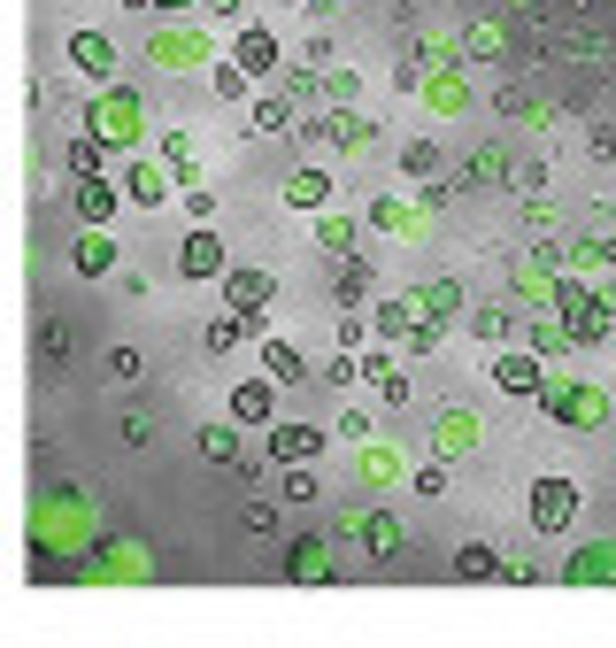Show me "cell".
Masks as SVG:
<instances>
[{
    "mask_svg": "<svg viewBox=\"0 0 616 648\" xmlns=\"http://www.w3.org/2000/svg\"><path fill=\"white\" fill-rule=\"evenodd\" d=\"M85 132L109 139V147H131L139 139V94H101L93 109H85Z\"/></svg>",
    "mask_w": 616,
    "mask_h": 648,
    "instance_id": "obj_1",
    "label": "cell"
},
{
    "mask_svg": "<svg viewBox=\"0 0 616 648\" xmlns=\"http://www.w3.org/2000/svg\"><path fill=\"white\" fill-rule=\"evenodd\" d=\"M493 378H501V394H516V401H540V394H548V363H540V348H508V356L493 363Z\"/></svg>",
    "mask_w": 616,
    "mask_h": 648,
    "instance_id": "obj_2",
    "label": "cell"
},
{
    "mask_svg": "<svg viewBox=\"0 0 616 648\" xmlns=\"http://www.w3.org/2000/svg\"><path fill=\"white\" fill-rule=\"evenodd\" d=\"M70 70L93 77V86H109L116 77V39L109 32H70Z\"/></svg>",
    "mask_w": 616,
    "mask_h": 648,
    "instance_id": "obj_3",
    "label": "cell"
},
{
    "mask_svg": "<svg viewBox=\"0 0 616 648\" xmlns=\"http://www.w3.org/2000/svg\"><path fill=\"white\" fill-rule=\"evenodd\" d=\"M570 518H578V486H570V478H540V486H532V525H540V533H563Z\"/></svg>",
    "mask_w": 616,
    "mask_h": 648,
    "instance_id": "obj_4",
    "label": "cell"
},
{
    "mask_svg": "<svg viewBox=\"0 0 616 648\" xmlns=\"http://www.w3.org/2000/svg\"><path fill=\"white\" fill-rule=\"evenodd\" d=\"M278 418V378H239L231 386V425H271Z\"/></svg>",
    "mask_w": 616,
    "mask_h": 648,
    "instance_id": "obj_5",
    "label": "cell"
},
{
    "mask_svg": "<svg viewBox=\"0 0 616 648\" xmlns=\"http://www.w3.org/2000/svg\"><path fill=\"white\" fill-rule=\"evenodd\" d=\"M70 271H77V278H109V271H116V239H109L101 224H85L77 248H70Z\"/></svg>",
    "mask_w": 616,
    "mask_h": 648,
    "instance_id": "obj_6",
    "label": "cell"
},
{
    "mask_svg": "<svg viewBox=\"0 0 616 648\" xmlns=\"http://www.w3.org/2000/svg\"><path fill=\"white\" fill-rule=\"evenodd\" d=\"M178 271H186V278H224V271H231V263H224V239H216L209 224H201V232H186V248H178Z\"/></svg>",
    "mask_w": 616,
    "mask_h": 648,
    "instance_id": "obj_7",
    "label": "cell"
},
{
    "mask_svg": "<svg viewBox=\"0 0 616 648\" xmlns=\"http://www.w3.org/2000/svg\"><path fill=\"white\" fill-rule=\"evenodd\" d=\"M278 278L271 271H224V309H271Z\"/></svg>",
    "mask_w": 616,
    "mask_h": 648,
    "instance_id": "obj_8",
    "label": "cell"
},
{
    "mask_svg": "<svg viewBox=\"0 0 616 648\" xmlns=\"http://www.w3.org/2000/svg\"><path fill=\"white\" fill-rule=\"evenodd\" d=\"M231 62H239L247 77H271V70H278V39H271V24H247L239 47H231Z\"/></svg>",
    "mask_w": 616,
    "mask_h": 648,
    "instance_id": "obj_9",
    "label": "cell"
},
{
    "mask_svg": "<svg viewBox=\"0 0 616 648\" xmlns=\"http://www.w3.org/2000/svg\"><path fill=\"white\" fill-rule=\"evenodd\" d=\"M316 448H324V433H316V425H293V418H286V425H271V463H309Z\"/></svg>",
    "mask_w": 616,
    "mask_h": 648,
    "instance_id": "obj_10",
    "label": "cell"
},
{
    "mask_svg": "<svg viewBox=\"0 0 616 648\" xmlns=\"http://www.w3.org/2000/svg\"><path fill=\"white\" fill-rule=\"evenodd\" d=\"M70 201H77V224H109L124 194H116L109 178H77V194H70Z\"/></svg>",
    "mask_w": 616,
    "mask_h": 648,
    "instance_id": "obj_11",
    "label": "cell"
},
{
    "mask_svg": "<svg viewBox=\"0 0 616 648\" xmlns=\"http://www.w3.org/2000/svg\"><path fill=\"white\" fill-rule=\"evenodd\" d=\"M101 162H109V139H93V132L62 139V171H70V178H101Z\"/></svg>",
    "mask_w": 616,
    "mask_h": 648,
    "instance_id": "obj_12",
    "label": "cell"
},
{
    "mask_svg": "<svg viewBox=\"0 0 616 648\" xmlns=\"http://www.w3.org/2000/svg\"><path fill=\"white\" fill-rule=\"evenodd\" d=\"M124 194H131L139 209H162V201H169V171H162V162H131V171H124Z\"/></svg>",
    "mask_w": 616,
    "mask_h": 648,
    "instance_id": "obj_13",
    "label": "cell"
},
{
    "mask_svg": "<svg viewBox=\"0 0 616 648\" xmlns=\"http://www.w3.org/2000/svg\"><path fill=\"white\" fill-rule=\"evenodd\" d=\"M501 572H508V563H501L493 540H463L455 548V580H501Z\"/></svg>",
    "mask_w": 616,
    "mask_h": 648,
    "instance_id": "obj_14",
    "label": "cell"
},
{
    "mask_svg": "<svg viewBox=\"0 0 616 648\" xmlns=\"http://www.w3.org/2000/svg\"><path fill=\"white\" fill-rule=\"evenodd\" d=\"M355 540L386 563V556H401V518H386V510H370V518H355Z\"/></svg>",
    "mask_w": 616,
    "mask_h": 648,
    "instance_id": "obj_15",
    "label": "cell"
},
{
    "mask_svg": "<svg viewBox=\"0 0 616 648\" xmlns=\"http://www.w3.org/2000/svg\"><path fill=\"white\" fill-rule=\"evenodd\" d=\"M262 371H271L278 386H309V356L286 348V340H262Z\"/></svg>",
    "mask_w": 616,
    "mask_h": 648,
    "instance_id": "obj_16",
    "label": "cell"
},
{
    "mask_svg": "<svg viewBox=\"0 0 616 648\" xmlns=\"http://www.w3.org/2000/svg\"><path fill=\"white\" fill-rule=\"evenodd\" d=\"M286 201H293V209H324V201H331V171H316V162H301V171L286 178Z\"/></svg>",
    "mask_w": 616,
    "mask_h": 648,
    "instance_id": "obj_17",
    "label": "cell"
},
{
    "mask_svg": "<svg viewBox=\"0 0 616 648\" xmlns=\"http://www.w3.org/2000/svg\"><path fill=\"white\" fill-rule=\"evenodd\" d=\"M301 132H309V139H331V147H363L378 124H363V116H347V109H339V116H324V124H301Z\"/></svg>",
    "mask_w": 616,
    "mask_h": 648,
    "instance_id": "obj_18",
    "label": "cell"
},
{
    "mask_svg": "<svg viewBox=\"0 0 616 648\" xmlns=\"http://www.w3.org/2000/svg\"><path fill=\"white\" fill-rule=\"evenodd\" d=\"M286 580H331L324 540H293V548H286Z\"/></svg>",
    "mask_w": 616,
    "mask_h": 648,
    "instance_id": "obj_19",
    "label": "cell"
},
{
    "mask_svg": "<svg viewBox=\"0 0 616 648\" xmlns=\"http://www.w3.org/2000/svg\"><path fill=\"white\" fill-rule=\"evenodd\" d=\"M470 448H478V418L448 410V418H439V456H470Z\"/></svg>",
    "mask_w": 616,
    "mask_h": 648,
    "instance_id": "obj_20",
    "label": "cell"
},
{
    "mask_svg": "<svg viewBox=\"0 0 616 648\" xmlns=\"http://www.w3.org/2000/svg\"><path fill=\"white\" fill-rule=\"evenodd\" d=\"M254 132H262V139H286V132H301V124H293V101H286V94L254 101Z\"/></svg>",
    "mask_w": 616,
    "mask_h": 648,
    "instance_id": "obj_21",
    "label": "cell"
},
{
    "mask_svg": "<svg viewBox=\"0 0 616 648\" xmlns=\"http://www.w3.org/2000/svg\"><path fill=\"white\" fill-rule=\"evenodd\" d=\"M370 324H378V333H386V340H408V333H416V324H424V316H416V301H386V309H378Z\"/></svg>",
    "mask_w": 616,
    "mask_h": 648,
    "instance_id": "obj_22",
    "label": "cell"
},
{
    "mask_svg": "<svg viewBox=\"0 0 616 648\" xmlns=\"http://www.w3.org/2000/svg\"><path fill=\"white\" fill-rule=\"evenodd\" d=\"M201 456L231 471V463H239V433H231V425H201Z\"/></svg>",
    "mask_w": 616,
    "mask_h": 648,
    "instance_id": "obj_23",
    "label": "cell"
},
{
    "mask_svg": "<svg viewBox=\"0 0 616 648\" xmlns=\"http://www.w3.org/2000/svg\"><path fill=\"white\" fill-rule=\"evenodd\" d=\"M331 286H339V301H355V294L370 286V263H363V256H339V263H331Z\"/></svg>",
    "mask_w": 616,
    "mask_h": 648,
    "instance_id": "obj_24",
    "label": "cell"
},
{
    "mask_svg": "<svg viewBox=\"0 0 616 648\" xmlns=\"http://www.w3.org/2000/svg\"><path fill=\"white\" fill-rule=\"evenodd\" d=\"M501 178H508V154H501V147L486 139V147L470 154V186H501Z\"/></svg>",
    "mask_w": 616,
    "mask_h": 648,
    "instance_id": "obj_25",
    "label": "cell"
},
{
    "mask_svg": "<svg viewBox=\"0 0 616 648\" xmlns=\"http://www.w3.org/2000/svg\"><path fill=\"white\" fill-rule=\"evenodd\" d=\"M239 333H247V324H239V316H216V324H209V333H201V348H209V356H231V348H239Z\"/></svg>",
    "mask_w": 616,
    "mask_h": 648,
    "instance_id": "obj_26",
    "label": "cell"
},
{
    "mask_svg": "<svg viewBox=\"0 0 616 648\" xmlns=\"http://www.w3.org/2000/svg\"><path fill=\"white\" fill-rule=\"evenodd\" d=\"M616 572V548L601 540V548H586V563H570V580H608Z\"/></svg>",
    "mask_w": 616,
    "mask_h": 648,
    "instance_id": "obj_27",
    "label": "cell"
},
{
    "mask_svg": "<svg viewBox=\"0 0 616 648\" xmlns=\"http://www.w3.org/2000/svg\"><path fill=\"white\" fill-rule=\"evenodd\" d=\"M455 301H463V286H455V278H439L431 294H416V309H424V316H448Z\"/></svg>",
    "mask_w": 616,
    "mask_h": 648,
    "instance_id": "obj_28",
    "label": "cell"
},
{
    "mask_svg": "<svg viewBox=\"0 0 616 648\" xmlns=\"http://www.w3.org/2000/svg\"><path fill=\"white\" fill-rule=\"evenodd\" d=\"M39 348H47L54 363H70V348H77V340H70V324H62V316H47V324H39Z\"/></svg>",
    "mask_w": 616,
    "mask_h": 648,
    "instance_id": "obj_29",
    "label": "cell"
},
{
    "mask_svg": "<svg viewBox=\"0 0 616 648\" xmlns=\"http://www.w3.org/2000/svg\"><path fill=\"white\" fill-rule=\"evenodd\" d=\"M324 378H331V386H355V378H363V356H355V348H339V356L324 363Z\"/></svg>",
    "mask_w": 616,
    "mask_h": 648,
    "instance_id": "obj_30",
    "label": "cell"
},
{
    "mask_svg": "<svg viewBox=\"0 0 616 648\" xmlns=\"http://www.w3.org/2000/svg\"><path fill=\"white\" fill-rule=\"evenodd\" d=\"M239 525H247L254 540H262V533H278V502H247V510H239Z\"/></svg>",
    "mask_w": 616,
    "mask_h": 648,
    "instance_id": "obj_31",
    "label": "cell"
},
{
    "mask_svg": "<svg viewBox=\"0 0 616 648\" xmlns=\"http://www.w3.org/2000/svg\"><path fill=\"white\" fill-rule=\"evenodd\" d=\"M401 171H408V178H431V171H439V154H431V139H416V147L401 154Z\"/></svg>",
    "mask_w": 616,
    "mask_h": 648,
    "instance_id": "obj_32",
    "label": "cell"
},
{
    "mask_svg": "<svg viewBox=\"0 0 616 648\" xmlns=\"http://www.w3.org/2000/svg\"><path fill=\"white\" fill-rule=\"evenodd\" d=\"M416 495H424V502L448 495V463H424V471H416Z\"/></svg>",
    "mask_w": 616,
    "mask_h": 648,
    "instance_id": "obj_33",
    "label": "cell"
},
{
    "mask_svg": "<svg viewBox=\"0 0 616 648\" xmlns=\"http://www.w3.org/2000/svg\"><path fill=\"white\" fill-rule=\"evenodd\" d=\"M162 162H169V171H186V162H193V132H169L162 139Z\"/></svg>",
    "mask_w": 616,
    "mask_h": 648,
    "instance_id": "obj_34",
    "label": "cell"
},
{
    "mask_svg": "<svg viewBox=\"0 0 616 648\" xmlns=\"http://www.w3.org/2000/svg\"><path fill=\"white\" fill-rule=\"evenodd\" d=\"M109 371H116V386H131L147 363H139V348H109Z\"/></svg>",
    "mask_w": 616,
    "mask_h": 648,
    "instance_id": "obj_35",
    "label": "cell"
},
{
    "mask_svg": "<svg viewBox=\"0 0 616 648\" xmlns=\"http://www.w3.org/2000/svg\"><path fill=\"white\" fill-rule=\"evenodd\" d=\"M470 324H478V340H501V333H508V324H516V316H508V309H478Z\"/></svg>",
    "mask_w": 616,
    "mask_h": 648,
    "instance_id": "obj_36",
    "label": "cell"
},
{
    "mask_svg": "<svg viewBox=\"0 0 616 648\" xmlns=\"http://www.w3.org/2000/svg\"><path fill=\"white\" fill-rule=\"evenodd\" d=\"M363 340H370V324H363L355 309H347V316H339V348H355V356H363Z\"/></svg>",
    "mask_w": 616,
    "mask_h": 648,
    "instance_id": "obj_37",
    "label": "cell"
},
{
    "mask_svg": "<svg viewBox=\"0 0 616 648\" xmlns=\"http://www.w3.org/2000/svg\"><path fill=\"white\" fill-rule=\"evenodd\" d=\"M216 94H224V101H239V94H247V70H239V62H224V70H216Z\"/></svg>",
    "mask_w": 616,
    "mask_h": 648,
    "instance_id": "obj_38",
    "label": "cell"
},
{
    "mask_svg": "<svg viewBox=\"0 0 616 648\" xmlns=\"http://www.w3.org/2000/svg\"><path fill=\"white\" fill-rule=\"evenodd\" d=\"M309 495H316V478L301 463H286V502H309Z\"/></svg>",
    "mask_w": 616,
    "mask_h": 648,
    "instance_id": "obj_39",
    "label": "cell"
},
{
    "mask_svg": "<svg viewBox=\"0 0 616 648\" xmlns=\"http://www.w3.org/2000/svg\"><path fill=\"white\" fill-rule=\"evenodd\" d=\"M563 340H570V333H555V316H540V324H532V348H540V356H555Z\"/></svg>",
    "mask_w": 616,
    "mask_h": 648,
    "instance_id": "obj_40",
    "label": "cell"
},
{
    "mask_svg": "<svg viewBox=\"0 0 616 648\" xmlns=\"http://www.w3.org/2000/svg\"><path fill=\"white\" fill-rule=\"evenodd\" d=\"M378 394H386V410H401V401H408V378H401V371H378Z\"/></svg>",
    "mask_w": 616,
    "mask_h": 648,
    "instance_id": "obj_41",
    "label": "cell"
},
{
    "mask_svg": "<svg viewBox=\"0 0 616 648\" xmlns=\"http://www.w3.org/2000/svg\"><path fill=\"white\" fill-rule=\"evenodd\" d=\"M408 348H416V356H431V348H439V316H424V324H416V333H408Z\"/></svg>",
    "mask_w": 616,
    "mask_h": 648,
    "instance_id": "obj_42",
    "label": "cell"
},
{
    "mask_svg": "<svg viewBox=\"0 0 616 648\" xmlns=\"http://www.w3.org/2000/svg\"><path fill=\"white\" fill-rule=\"evenodd\" d=\"M186 209H193V216L209 224V216H216V194H209V186H186Z\"/></svg>",
    "mask_w": 616,
    "mask_h": 648,
    "instance_id": "obj_43",
    "label": "cell"
},
{
    "mask_svg": "<svg viewBox=\"0 0 616 648\" xmlns=\"http://www.w3.org/2000/svg\"><path fill=\"white\" fill-rule=\"evenodd\" d=\"M209 16H247V0H201Z\"/></svg>",
    "mask_w": 616,
    "mask_h": 648,
    "instance_id": "obj_44",
    "label": "cell"
},
{
    "mask_svg": "<svg viewBox=\"0 0 616 648\" xmlns=\"http://www.w3.org/2000/svg\"><path fill=\"white\" fill-rule=\"evenodd\" d=\"M124 9H139V16H154V9H162V0H124Z\"/></svg>",
    "mask_w": 616,
    "mask_h": 648,
    "instance_id": "obj_45",
    "label": "cell"
},
{
    "mask_svg": "<svg viewBox=\"0 0 616 648\" xmlns=\"http://www.w3.org/2000/svg\"><path fill=\"white\" fill-rule=\"evenodd\" d=\"M162 9H186V0H162Z\"/></svg>",
    "mask_w": 616,
    "mask_h": 648,
    "instance_id": "obj_46",
    "label": "cell"
}]
</instances>
